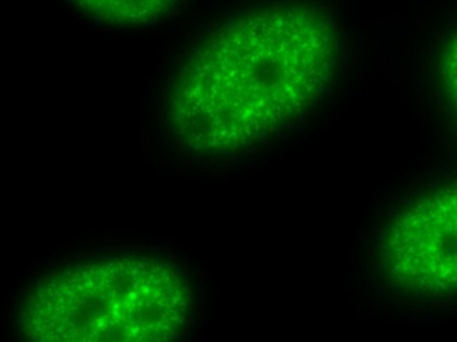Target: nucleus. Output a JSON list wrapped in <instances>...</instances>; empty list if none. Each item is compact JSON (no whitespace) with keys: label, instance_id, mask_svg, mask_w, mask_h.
I'll use <instances>...</instances> for the list:
<instances>
[{"label":"nucleus","instance_id":"2","mask_svg":"<svg viewBox=\"0 0 457 342\" xmlns=\"http://www.w3.org/2000/svg\"><path fill=\"white\" fill-rule=\"evenodd\" d=\"M189 310L172 264L119 256L45 278L29 294L22 326L29 342H175Z\"/></svg>","mask_w":457,"mask_h":342},{"label":"nucleus","instance_id":"3","mask_svg":"<svg viewBox=\"0 0 457 342\" xmlns=\"http://www.w3.org/2000/svg\"><path fill=\"white\" fill-rule=\"evenodd\" d=\"M385 263L408 290H457V183L430 195L403 213L387 231Z\"/></svg>","mask_w":457,"mask_h":342},{"label":"nucleus","instance_id":"1","mask_svg":"<svg viewBox=\"0 0 457 342\" xmlns=\"http://www.w3.org/2000/svg\"><path fill=\"white\" fill-rule=\"evenodd\" d=\"M334 63L333 29L317 10L280 6L240 18L184 73L172 108L176 135L205 154L245 148L312 105Z\"/></svg>","mask_w":457,"mask_h":342},{"label":"nucleus","instance_id":"5","mask_svg":"<svg viewBox=\"0 0 457 342\" xmlns=\"http://www.w3.org/2000/svg\"><path fill=\"white\" fill-rule=\"evenodd\" d=\"M440 74L457 113V33L446 42L441 53Z\"/></svg>","mask_w":457,"mask_h":342},{"label":"nucleus","instance_id":"4","mask_svg":"<svg viewBox=\"0 0 457 342\" xmlns=\"http://www.w3.org/2000/svg\"><path fill=\"white\" fill-rule=\"evenodd\" d=\"M87 14L114 25H137L167 12L176 0H74Z\"/></svg>","mask_w":457,"mask_h":342}]
</instances>
